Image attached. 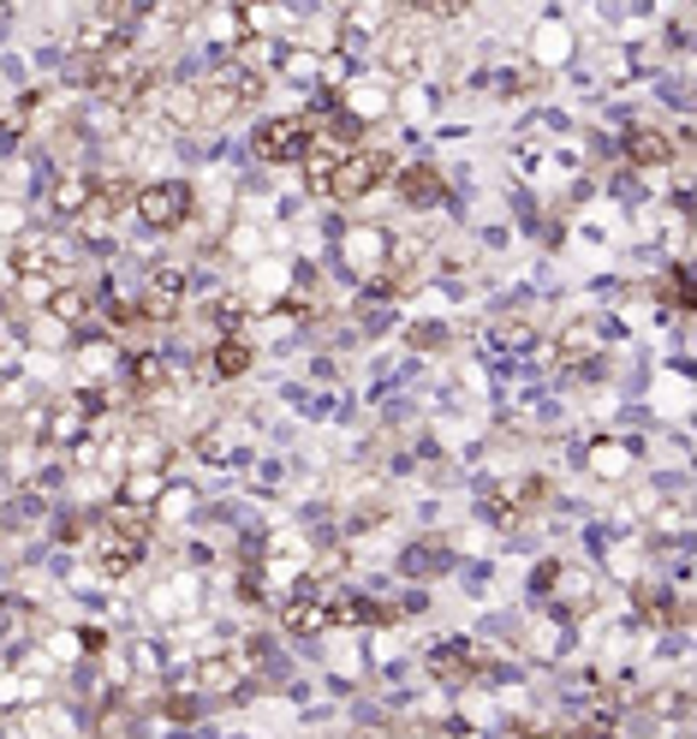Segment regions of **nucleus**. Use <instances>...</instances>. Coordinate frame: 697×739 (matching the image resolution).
I'll list each match as a JSON object with an SVG mask.
<instances>
[{"label": "nucleus", "mask_w": 697, "mask_h": 739, "mask_svg": "<svg viewBox=\"0 0 697 739\" xmlns=\"http://www.w3.org/2000/svg\"><path fill=\"white\" fill-rule=\"evenodd\" d=\"M7 275H12V286H19L24 305L43 310L54 298V286L72 281V245L54 239V232H24V239H12V251H7Z\"/></svg>", "instance_id": "f257e3e1"}, {"label": "nucleus", "mask_w": 697, "mask_h": 739, "mask_svg": "<svg viewBox=\"0 0 697 739\" xmlns=\"http://www.w3.org/2000/svg\"><path fill=\"white\" fill-rule=\"evenodd\" d=\"M84 549H90V567H95V572H107V579H126V572L144 560V549H149V525H144L132 508H114L107 519H95V525H90Z\"/></svg>", "instance_id": "f03ea898"}, {"label": "nucleus", "mask_w": 697, "mask_h": 739, "mask_svg": "<svg viewBox=\"0 0 697 739\" xmlns=\"http://www.w3.org/2000/svg\"><path fill=\"white\" fill-rule=\"evenodd\" d=\"M388 180H393L388 144H358V149H346V156L328 168V180L317 191H328L334 203H358V197H370V191H381Z\"/></svg>", "instance_id": "7ed1b4c3"}, {"label": "nucleus", "mask_w": 697, "mask_h": 739, "mask_svg": "<svg viewBox=\"0 0 697 739\" xmlns=\"http://www.w3.org/2000/svg\"><path fill=\"white\" fill-rule=\"evenodd\" d=\"M317 114H281L268 126H256V156L263 161H305V149L317 144Z\"/></svg>", "instance_id": "20e7f679"}, {"label": "nucleus", "mask_w": 697, "mask_h": 739, "mask_svg": "<svg viewBox=\"0 0 697 739\" xmlns=\"http://www.w3.org/2000/svg\"><path fill=\"white\" fill-rule=\"evenodd\" d=\"M132 215H138L144 227H156V232H173L191 215V185L185 180H149V185H138Z\"/></svg>", "instance_id": "39448f33"}, {"label": "nucleus", "mask_w": 697, "mask_h": 739, "mask_svg": "<svg viewBox=\"0 0 697 739\" xmlns=\"http://www.w3.org/2000/svg\"><path fill=\"white\" fill-rule=\"evenodd\" d=\"M370 48H376L381 72H393V78H418V66H423V31H418L412 12H400V19H393Z\"/></svg>", "instance_id": "423d86ee"}, {"label": "nucleus", "mask_w": 697, "mask_h": 739, "mask_svg": "<svg viewBox=\"0 0 697 739\" xmlns=\"http://www.w3.org/2000/svg\"><path fill=\"white\" fill-rule=\"evenodd\" d=\"M126 394H132V406L173 400V394H180V370H173L168 352H138V359L126 364Z\"/></svg>", "instance_id": "0eeeda50"}, {"label": "nucleus", "mask_w": 697, "mask_h": 739, "mask_svg": "<svg viewBox=\"0 0 697 739\" xmlns=\"http://www.w3.org/2000/svg\"><path fill=\"white\" fill-rule=\"evenodd\" d=\"M340 257H346V269L358 281H381L388 275V257H393V232L388 227H346Z\"/></svg>", "instance_id": "6e6552de"}, {"label": "nucleus", "mask_w": 697, "mask_h": 739, "mask_svg": "<svg viewBox=\"0 0 697 739\" xmlns=\"http://www.w3.org/2000/svg\"><path fill=\"white\" fill-rule=\"evenodd\" d=\"M340 107H346V120H388L393 114V84L388 78H346V84H340Z\"/></svg>", "instance_id": "1a4fd4ad"}, {"label": "nucleus", "mask_w": 697, "mask_h": 739, "mask_svg": "<svg viewBox=\"0 0 697 739\" xmlns=\"http://www.w3.org/2000/svg\"><path fill=\"white\" fill-rule=\"evenodd\" d=\"M185 293H191L185 269H156V275L144 281V293H138V310H144V317H156V322H168V317H180V310H185Z\"/></svg>", "instance_id": "9d476101"}, {"label": "nucleus", "mask_w": 697, "mask_h": 739, "mask_svg": "<svg viewBox=\"0 0 697 739\" xmlns=\"http://www.w3.org/2000/svg\"><path fill=\"white\" fill-rule=\"evenodd\" d=\"M132 203H138V180H132V173H95V197H90L84 221L90 227H107L114 215H126Z\"/></svg>", "instance_id": "9b49d317"}, {"label": "nucleus", "mask_w": 697, "mask_h": 739, "mask_svg": "<svg viewBox=\"0 0 697 739\" xmlns=\"http://www.w3.org/2000/svg\"><path fill=\"white\" fill-rule=\"evenodd\" d=\"M286 286H293V269H286L281 257H256L251 275H244V305H268V298H286Z\"/></svg>", "instance_id": "f8f14e48"}, {"label": "nucleus", "mask_w": 697, "mask_h": 739, "mask_svg": "<svg viewBox=\"0 0 697 739\" xmlns=\"http://www.w3.org/2000/svg\"><path fill=\"white\" fill-rule=\"evenodd\" d=\"M674 156H679V144L655 126H638L632 138H626V161H632V168H667Z\"/></svg>", "instance_id": "ddd939ff"}, {"label": "nucleus", "mask_w": 697, "mask_h": 739, "mask_svg": "<svg viewBox=\"0 0 697 739\" xmlns=\"http://www.w3.org/2000/svg\"><path fill=\"white\" fill-rule=\"evenodd\" d=\"M530 60L537 66H560L572 54V24H560V19H537V31H530Z\"/></svg>", "instance_id": "4468645a"}, {"label": "nucleus", "mask_w": 697, "mask_h": 739, "mask_svg": "<svg viewBox=\"0 0 697 739\" xmlns=\"http://www.w3.org/2000/svg\"><path fill=\"white\" fill-rule=\"evenodd\" d=\"M90 197H95V173L60 168V180H54V209H60V215H84Z\"/></svg>", "instance_id": "2eb2a0df"}, {"label": "nucleus", "mask_w": 697, "mask_h": 739, "mask_svg": "<svg viewBox=\"0 0 697 739\" xmlns=\"http://www.w3.org/2000/svg\"><path fill=\"white\" fill-rule=\"evenodd\" d=\"M400 203L405 209H435V203H442V173L435 168H400Z\"/></svg>", "instance_id": "dca6fc26"}, {"label": "nucleus", "mask_w": 697, "mask_h": 739, "mask_svg": "<svg viewBox=\"0 0 697 739\" xmlns=\"http://www.w3.org/2000/svg\"><path fill=\"white\" fill-rule=\"evenodd\" d=\"M43 310L60 328H72V322H84L90 310H95V293H90V286H78V281H66V286H54V298H48Z\"/></svg>", "instance_id": "f3484780"}, {"label": "nucleus", "mask_w": 697, "mask_h": 739, "mask_svg": "<svg viewBox=\"0 0 697 739\" xmlns=\"http://www.w3.org/2000/svg\"><path fill=\"white\" fill-rule=\"evenodd\" d=\"M596 352H603V328H596V322L560 328V340H555V359L560 364H584V359H596Z\"/></svg>", "instance_id": "a211bd4d"}, {"label": "nucleus", "mask_w": 697, "mask_h": 739, "mask_svg": "<svg viewBox=\"0 0 697 739\" xmlns=\"http://www.w3.org/2000/svg\"><path fill=\"white\" fill-rule=\"evenodd\" d=\"M310 567V543L298 537V531H281L275 543H268V572L275 579H293V572H305Z\"/></svg>", "instance_id": "6ab92c4d"}, {"label": "nucleus", "mask_w": 697, "mask_h": 739, "mask_svg": "<svg viewBox=\"0 0 697 739\" xmlns=\"http://www.w3.org/2000/svg\"><path fill=\"white\" fill-rule=\"evenodd\" d=\"M328 621H334V609L317 602V596H298V602H286V609H281V626H286V633H298V638L322 633Z\"/></svg>", "instance_id": "aec40b11"}, {"label": "nucleus", "mask_w": 697, "mask_h": 739, "mask_svg": "<svg viewBox=\"0 0 697 739\" xmlns=\"http://www.w3.org/2000/svg\"><path fill=\"white\" fill-rule=\"evenodd\" d=\"M591 471L608 477V484H626V477L638 471V454H632L626 442H596V447H591Z\"/></svg>", "instance_id": "412c9836"}, {"label": "nucleus", "mask_w": 697, "mask_h": 739, "mask_svg": "<svg viewBox=\"0 0 697 739\" xmlns=\"http://www.w3.org/2000/svg\"><path fill=\"white\" fill-rule=\"evenodd\" d=\"M43 423H48V435H54V442H78V435L90 430V406L72 394V400H60L54 412H43Z\"/></svg>", "instance_id": "4be33fe9"}, {"label": "nucleus", "mask_w": 697, "mask_h": 739, "mask_svg": "<svg viewBox=\"0 0 697 739\" xmlns=\"http://www.w3.org/2000/svg\"><path fill=\"white\" fill-rule=\"evenodd\" d=\"M239 680H244V662H239V656H209V662H197V686L203 692H232V686H239Z\"/></svg>", "instance_id": "5701e85b"}, {"label": "nucleus", "mask_w": 697, "mask_h": 739, "mask_svg": "<svg viewBox=\"0 0 697 739\" xmlns=\"http://www.w3.org/2000/svg\"><path fill=\"white\" fill-rule=\"evenodd\" d=\"M251 359H256L251 340H244V334H227L221 346H215V376H221V382H239L244 370H251Z\"/></svg>", "instance_id": "b1692460"}, {"label": "nucleus", "mask_w": 697, "mask_h": 739, "mask_svg": "<svg viewBox=\"0 0 697 739\" xmlns=\"http://www.w3.org/2000/svg\"><path fill=\"white\" fill-rule=\"evenodd\" d=\"M161 496H168L161 471H126V484H119V501H126V508H144V501H161Z\"/></svg>", "instance_id": "393cba45"}, {"label": "nucleus", "mask_w": 697, "mask_h": 739, "mask_svg": "<svg viewBox=\"0 0 697 739\" xmlns=\"http://www.w3.org/2000/svg\"><path fill=\"white\" fill-rule=\"evenodd\" d=\"M542 496H549V484H542V477H518V484H507V489H501V501H507L513 525L525 519V508H537Z\"/></svg>", "instance_id": "a878e982"}, {"label": "nucleus", "mask_w": 697, "mask_h": 739, "mask_svg": "<svg viewBox=\"0 0 697 739\" xmlns=\"http://www.w3.org/2000/svg\"><path fill=\"white\" fill-rule=\"evenodd\" d=\"M203 36H209V43H239V36H244V24H239V12H232V7H215V12H203Z\"/></svg>", "instance_id": "bb28decb"}, {"label": "nucleus", "mask_w": 697, "mask_h": 739, "mask_svg": "<svg viewBox=\"0 0 697 739\" xmlns=\"http://www.w3.org/2000/svg\"><path fill=\"white\" fill-rule=\"evenodd\" d=\"M435 674H442V680H471V650H442V656H435Z\"/></svg>", "instance_id": "cd10ccee"}, {"label": "nucleus", "mask_w": 697, "mask_h": 739, "mask_svg": "<svg viewBox=\"0 0 697 739\" xmlns=\"http://www.w3.org/2000/svg\"><path fill=\"white\" fill-rule=\"evenodd\" d=\"M393 107H400L405 120H423V114H430V95H423L418 84H400V90H393Z\"/></svg>", "instance_id": "c85d7f7f"}, {"label": "nucleus", "mask_w": 697, "mask_h": 739, "mask_svg": "<svg viewBox=\"0 0 697 739\" xmlns=\"http://www.w3.org/2000/svg\"><path fill=\"white\" fill-rule=\"evenodd\" d=\"M78 650H84V645H78V638H72V633L48 638V656H54V662H78Z\"/></svg>", "instance_id": "c756f323"}, {"label": "nucleus", "mask_w": 697, "mask_h": 739, "mask_svg": "<svg viewBox=\"0 0 697 739\" xmlns=\"http://www.w3.org/2000/svg\"><path fill=\"white\" fill-rule=\"evenodd\" d=\"M31 328H36V340H43V346H60V340H66V328H60V322H54V317H48V310H43V317H36Z\"/></svg>", "instance_id": "7c9ffc66"}, {"label": "nucleus", "mask_w": 697, "mask_h": 739, "mask_svg": "<svg viewBox=\"0 0 697 739\" xmlns=\"http://www.w3.org/2000/svg\"><path fill=\"white\" fill-rule=\"evenodd\" d=\"M168 716H173V721H197V704H191V697H180V692H173V697H168Z\"/></svg>", "instance_id": "2f4dec72"}, {"label": "nucleus", "mask_w": 697, "mask_h": 739, "mask_svg": "<svg viewBox=\"0 0 697 739\" xmlns=\"http://www.w3.org/2000/svg\"><path fill=\"white\" fill-rule=\"evenodd\" d=\"M537 739H572V734H537Z\"/></svg>", "instance_id": "473e14b6"}]
</instances>
